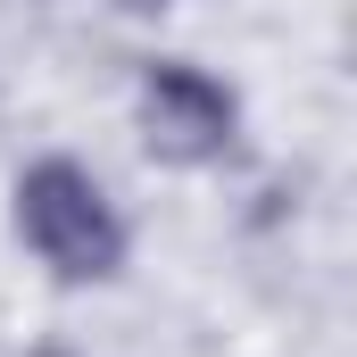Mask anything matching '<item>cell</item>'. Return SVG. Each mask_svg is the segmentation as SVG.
<instances>
[{
    "label": "cell",
    "instance_id": "7a4b0ae2",
    "mask_svg": "<svg viewBox=\"0 0 357 357\" xmlns=\"http://www.w3.org/2000/svg\"><path fill=\"white\" fill-rule=\"evenodd\" d=\"M233 125H241V108H233V91L216 84V75H199V67H183V59H158V67L142 75V142H150L158 158L208 167V158L233 150Z\"/></svg>",
    "mask_w": 357,
    "mask_h": 357
},
{
    "label": "cell",
    "instance_id": "6da1fadb",
    "mask_svg": "<svg viewBox=\"0 0 357 357\" xmlns=\"http://www.w3.org/2000/svg\"><path fill=\"white\" fill-rule=\"evenodd\" d=\"M17 233L59 282H108L125 266V225L75 158H42L17 175Z\"/></svg>",
    "mask_w": 357,
    "mask_h": 357
}]
</instances>
